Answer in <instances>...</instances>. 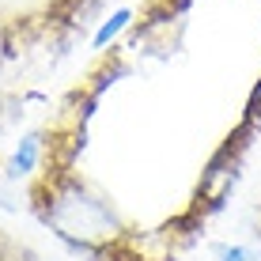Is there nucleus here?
I'll return each instance as SVG.
<instances>
[{
	"mask_svg": "<svg viewBox=\"0 0 261 261\" xmlns=\"http://www.w3.org/2000/svg\"><path fill=\"white\" fill-rule=\"evenodd\" d=\"M257 231H261V212H257Z\"/></svg>",
	"mask_w": 261,
	"mask_h": 261,
	"instance_id": "obj_5",
	"label": "nucleus"
},
{
	"mask_svg": "<svg viewBox=\"0 0 261 261\" xmlns=\"http://www.w3.org/2000/svg\"><path fill=\"white\" fill-rule=\"evenodd\" d=\"M27 246H19L15 239H8L4 231H0V261H27Z\"/></svg>",
	"mask_w": 261,
	"mask_h": 261,
	"instance_id": "obj_2",
	"label": "nucleus"
},
{
	"mask_svg": "<svg viewBox=\"0 0 261 261\" xmlns=\"http://www.w3.org/2000/svg\"><path fill=\"white\" fill-rule=\"evenodd\" d=\"M223 261H261V250H254V246H231L227 254H223Z\"/></svg>",
	"mask_w": 261,
	"mask_h": 261,
	"instance_id": "obj_4",
	"label": "nucleus"
},
{
	"mask_svg": "<svg viewBox=\"0 0 261 261\" xmlns=\"http://www.w3.org/2000/svg\"><path fill=\"white\" fill-rule=\"evenodd\" d=\"M34 155H38V140H27L23 144V151H15V174H27V170L34 167Z\"/></svg>",
	"mask_w": 261,
	"mask_h": 261,
	"instance_id": "obj_3",
	"label": "nucleus"
},
{
	"mask_svg": "<svg viewBox=\"0 0 261 261\" xmlns=\"http://www.w3.org/2000/svg\"><path fill=\"white\" fill-rule=\"evenodd\" d=\"M27 261H34V257H27Z\"/></svg>",
	"mask_w": 261,
	"mask_h": 261,
	"instance_id": "obj_6",
	"label": "nucleus"
},
{
	"mask_svg": "<svg viewBox=\"0 0 261 261\" xmlns=\"http://www.w3.org/2000/svg\"><path fill=\"white\" fill-rule=\"evenodd\" d=\"M34 212L68 246L84 250L91 261H148L140 250L137 227L118 212V204L98 186H91L68 163L46 167L38 190H34Z\"/></svg>",
	"mask_w": 261,
	"mask_h": 261,
	"instance_id": "obj_1",
	"label": "nucleus"
}]
</instances>
